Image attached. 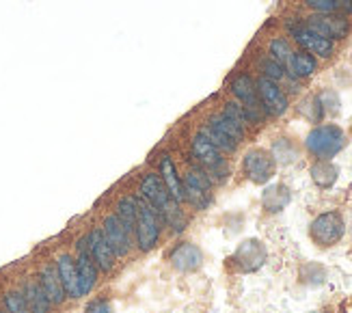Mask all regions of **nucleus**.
I'll return each instance as SVG.
<instances>
[{
	"instance_id": "obj_16",
	"label": "nucleus",
	"mask_w": 352,
	"mask_h": 313,
	"mask_svg": "<svg viewBox=\"0 0 352 313\" xmlns=\"http://www.w3.org/2000/svg\"><path fill=\"white\" fill-rule=\"evenodd\" d=\"M56 270L60 277V283H63L65 296L69 299H78V268H76V259L72 255H60L56 259Z\"/></svg>"
},
{
	"instance_id": "obj_25",
	"label": "nucleus",
	"mask_w": 352,
	"mask_h": 313,
	"mask_svg": "<svg viewBox=\"0 0 352 313\" xmlns=\"http://www.w3.org/2000/svg\"><path fill=\"white\" fill-rule=\"evenodd\" d=\"M208 123H212L214 128H219L223 134H227L232 140H236V143H240V140L244 138V125L240 121L232 119V117H227L225 113L214 115Z\"/></svg>"
},
{
	"instance_id": "obj_3",
	"label": "nucleus",
	"mask_w": 352,
	"mask_h": 313,
	"mask_svg": "<svg viewBox=\"0 0 352 313\" xmlns=\"http://www.w3.org/2000/svg\"><path fill=\"white\" fill-rule=\"evenodd\" d=\"M307 28H311L314 33L322 35L324 39L338 41L344 39L350 33V22L346 20V15L342 13H316L307 18Z\"/></svg>"
},
{
	"instance_id": "obj_1",
	"label": "nucleus",
	"mask_w": 352,
	"mask_h": 313,
	"mask_svg": "<svg viewBox=\"0 0 352 313\" xmlns=\"http://www.w3.org/2000/svg\"><path fill=\"white\" fill-rule=\"evenodd\" d=\"M192 158L199 162L201 171H206V175L212 180V182H223L227 180L229 175V166L223 158V151L212 143V140L199 132L195 138H192Z\"/></svg>"
},
{
	"instance_id": "obj_28",
	"label": "nucleus",
	"mask_w": 352,
	"mask_h": 313,
	"mask_svg": "<svg viewBox=\"0 0 352 313\" xmlns=\"http://www.w3.org/2000/svg\"><path fill=\"white\" fill-rule=\"evenodd\" d=\"M270 54H272V58L274 61H279L281 65L285 67L287 65V61H289V56H292V48H289V43L285 41V39H272L270 41Z\"/></svg>"
},
{
	"instance_id": "obj_30",
	"label": "nucleus",
	"mask_w": 352,
	"mask_h": 313,
	"mask_svg": "<svg viewBox=\"0 0 352 313\" xmlns=\"http://www.w3.org/2000/svg\"><path fill=\"white\" fill-rule=\"evenodd\" d=\"M274 155L272 158H277V160H281V162H292V160H296V149H294V145L292 143H287L285 138H281L279 143H274Z\"/></svg>"
},
{
	"instance_id": "obj_20",
	"label": "nucleus",
	"mask_w": 352,
	"mask_h": 313,
	"mask_svg": "<svg viewBox=\"0 0 352 313\" xmlns=\"http://www.w3.org/2000/svg\"><path fill=\"white\" fill-rule=\"evenodd\" d=\"M160 177H162V182L166 186V191H169V195L177 203L184 201V182L179 180L175 164H173V160L169 158V155H162V158H160Z\"/></svg>"
},
{
	"instance_id": "obj_35",
	"label": "nucleus",
	"mask_w": 352,
	"mask_h": 313,
	"mask_svg": "<svg viewBox=\"0 0 352 313\" xmlns=\"http://www.w3.org/2000/svg\"><path fill=\"white\" fill-rule=\"evenodd\" d=\"M0 313H7V311H3V309H0Z\"/></svg>"
},
{
	"instance_id": "obj_17",
	"label": "nucleus",
	"mask_w": 352,
	"mask_h": 313,
	"mask_svg": "<svg viewBox=\"0 0 352 313\" xmlns=\"http://www.w3.org/2000/svg\"><path fill=\"white\" fill-rule=\"evenodd\" d=\"M201 261H204V255H201V250H199V246L195 244H179L171 253V263L179 272H192L201 266Z\"/></svg>"
},
{
	"instance_id": "obj_34",
	"label": "nucleus",
	"mask_w": 352,
	"mask_h": 313,
	"mask_svg": "<svg viewBox=\"0 0 352 313\" xmlns=\"http://www.w3.org/2000/svg\"><path fill=\"white\" fill-rule=\"evenodd\" d=\"M85 313H113V307H111L109 301L100 299V301H91V303L87 305Z\"/></svg>"
},
{
	"instance_id": "obj_10",
	"label": "nucleus",
	"mask_w": 352,
	"mask_h": 313,
	"mask_svg": "<svg viewBox=\"0 0 352 313\" xmlns=\"http://www.w3.org/2000/svg\"><path fill=\"white\" fill-rule=\"evenodd\" d=\"M139 191H141V197L147 201V206L154 208V212H162L166 206H169V201H175L169 195V191H166V186L158 173H145L141 177Z\"/></svg>"
},
{
	"instance_id": "obj_9",
	"label": "nucleus",
	"mask_w": 352,
	"mask_h": 313,
	"mask_svg": "<svg viewBox=\"0 0 352 313\" xmlns=\"http://www.w3.org/2000/svg\"><path fill=\"white\" fill-rule=\"evenodd\" d=\"M244 173L255 184H266L274 175V158L264 149H251L244 155Z\"/></svg>"
},
{
	"instance_id": "obj_2",
	"label": "nucleus",
	"mask_w": 352,
	"mask_h": 313,
	"mask_svg": "<svg viewBox=\"0 0 352 313\" xmlns=\"http://www.w3.org/2000/svg\"><path fill=\"white\" fill-rule=\"evenodd\" d=\"M305 145H307V149L314 155L327 160V158H333L338 151H342V147L346 145V136L338 125H320V128H314L309 132Z\"/></svg>"
},
{
	"instance_id": "obj_31",
	"label": "nucleus",
	"mask_w": 352,
	"mask_h": 313,
	"mask_svg": "<svg viewBox=\"0 0 352 313\" xmlns=\"http://www.w3.org/2000/svg\"><path fill=\"white\" fill-rule=\"evenodd\" d=\"M262 72H264V78H270V80H281V78L285 76V67L274 58L262 61Z\"/></svg>"
},
{
	"instance_id": "obj_4",
	"label": "nucleus",
	"mask_w": 352,
	"mask_h": 313,
	"mask_svg": "<svg viewBox=\"0 0 352 313\" xmlns=\"http://www.w3.org/2000/svg\"><path fill=\"white\" fill-rule=\"evenodd\" d=\"M210 188H212V180L206 175V171L192 169L186 175V180H184V199L197 210H206L212 201Z\"/></svg>"
},
{
	"instance_id": "obj_33",
	"label": "nucleus",
	"mask_w": 352,
	"mask_h": 313,
	"mask_svg": "<svg viewBox=\"0 0 352 313\" xmlns=\"http://www.w3.org/2000/svg\"><path fill=\"white\" fill-rule=\"evenodd\" d=\"M318 102H320V106H322V111H329V113L340 111V100L333 91H324L322 96L318 98Z\"/></svg>"
},
{
	"instance_id": "obj_8",
	"label": "nucleus",
	"mask_w": 352,
	"mask_h": 313,
	"mask_svg": "<svg viewBox=\"0 0 352 313\" xmlns=\"http://www.w3.org/2000/svg\"><path fill=\"white\" fill-rule=\"evenodd\" d=\"M287 28H289V33H292V37L296 39V43L300 45L305 52L318 54V56H322V58H329L335 52L333 41L331 39H324L322 35L314 33L311 28L300 26V24H289Z\"/></svg>"
},
{
	"instance_id": "obj_5",
	"label": "nucleus",
	"mask_w": 352,
	"mask_h": 313,
	"mask_svg": "<svg viewBox=\"0 0 352 313\" xmlns=\"http://www.w3.org/2000/svg\"><path fill=\"white\" fill-rule=\"evenodd\" d=\"M344 236V218L338 212H327L320 214L311 223V238L320 246H331L340 242Z\"/></svg>"
},
{
	"instance_id": "obj_13",
	"label": "nucleus",
	"mask_w": 352,
	"mask_h": 313,
	"mask_svg": "<svg viewBox=\"0 0 352 313\" xmlns=\"http://www.w3.org/2000/svg\"><path fill=\"white\" fill-rule=\"evenodd\" d=\"M234 261L242 272H253L266 261V248L259 240H244L234 253Z\"/></svg>"
},
{
	"instance_id": "obj_19",
	"label": "nucleus",
	"mask_w": 352,
	"mask_h": 313,
	"mask_svg": "<svg viewBox=\"0 0 352 313\" xmlns=\"http://www.w3.org/2000/svg\"><path fill=\"white\" fill-rule=\"evenodd\" d=\"M22 296H24L30 313H50L52 303H50L48 296H45L39 281H28V283L24 285Z\"/></svg>"
},
{
	"instance_id": "obj_15",
	"label": "nucleus",
	"mask_w": 352,
	"mask_h": 313,
	"mask_svg": "<svg viewBox=\"0 0 352 313\" xmlns=\"http://www.w3.org/2000/svg\"><path fill=\"white\" fill-rule=\"evenodd\" d=\"M39 283H41L45 296H48L52 305H60L65 301V290H63V283H60L56 263H45L43 266L41 272H39Z\"/></svg>"
},
{
	"instance_id": "obj_21",
	"label": "nucleus",
	"mask_w": 352,
	"mask_h": 313,
	"mask_svg": "<svg viewBox=\"0 0 352 313\" xmlns=\"http://www.w3.org/2000/svg\"><path fill=\"white\" fill-rule=\"evenodd\" d=\"M289 201H292V193H289V188L283 186V184L268 186L264 191V195H262V206L268 212H281Z\"/></svg>"
},
{
	"instance_id": "obj_18",
	"label": "nucleus",
	"mask_w": 352,
	"mask_h": 313,
	"mask_svg": "<svg viewBox=\"0 0 352 313\" xmlns=\"http://www.w3.org/2000/svg\"><path fill=\"white\" fill-rule=\"evenodd\" d=\"M232 93L242 102V106L253 108L257 111L259 108V96H257V85L249 74H240L234 78L232 83Z\"/></svg>"
},
{
	"instance_id": "obj_27",
	"label": "nucleus",
	"mask_w": 352,
	"mask_h": 313,
	"mask_svg": "<svg viewBox=\"0 0 352 313\" xmlns=\"http://www.w3.org/2000/svg\"><path fill=\"white\" fill-rule=\"evenodd\" d=\"M160 214H162L164 221L169 223L175 231L186 229V216H184V212L179 210L177 201H169V206H166Z\"/></svg>"
},
{
	"instance_id": "obj_7",
	"label": "nucleus",
	"mask_w": 352,
	"mask_h": 313,
	"mask_svg": "<svg viewBox=\"0 0 352 313\" xmlns=\"http://www.w3.org/2000/svg\"><path fill=\"white\" fill-rule=\"evenodd\" d=\"M76 250H78V257H76V268H78V292L80 296L89 294L96 285L98 279V263L94 261V255H91L89 248V238H80L78 244H76Z\"/></svg>"
},
{
	"instance_id": "obj_29",
	"label": "nucleus",
	"mask_w": 352,
	"mask_h": 313,
	"mask_svg": "<svg viewBox=\"0 0 352 313\" xmlns=\"http://www.w3.org/2000/svg\"><path fill=\"white\" fill-rule=\"evenodd\" d=\"M5 311L7 313H30L24 296L20 292H9L5 296Z\"/></svg>"
},
{
	"instance_id": "obj_6",
	"label": "nucleus",
	"mask_w": 352,
	"mask_h": 313,
	"mask_svg": "<svg viewBox=\"0 0 352 313\" xmlns=\"http://www.w3.org/2000/svg\"><path fill=\"white\" fill-rule=\"evenodd\" d=\"M134 233H136V242H139L141 250H151L160 238L156 212H154V208H149L147 203H143L141 199H139V218H136Z\"/></svg>"
},
{
	"instance_id": "obj_22",
	"label": "nucleus",
	"mask_w": 352,
	"mask_h": 313,
	"mask_svg": "<svg viewBox=\"0 0 352 313\" xmlns=\"http://www.w3.org/2000/svg\"><path fill=\"white\" fill-rule=\"evenodd\" d=\"M121 225L132 233L136 229V218H139V199L136 197H121L117 203V214H115Z\"/></svg>"
},
{
	"instance_id": "obj_23",
	"label": "nucleus",
	"mask_w": 352,
	"mask_h": 313,
	"mask_svg": "<svg viewBox=\"0 0 352 313\" xmlns=\"http://www.w3.org/2000/svg\"><path fill=\"white\" fill-rule=\"evenodd\" d=\"M287 69L296 78H307L318 69V63L309 52L300 50V52H292V56L287 61Z\"/></svg>"
},
{
	"instance_id": "obj_24",
	"label": "nucleus",
	"mask_w": 352,
	"mask_h": 313,
	"mask_svg": "<svg viewBox=\"0 0 352 313\" xmlns=\"http://www.w3.org/2000/svg\"><path fill=\"white\" fill-rule=\"evenodd\" d=\"M340 171L333 162L329 160H320L311 166V180L320 186V188H331L335 182H338Z\"/></svg>"
},
{
	"instance_id": "obj_26",
	"label": "nucleus",
	"mask_w": 352,
	"mask_h": 313,
	"mask_svg": "<svg viewBox=\"0 0 352 313\" xmlns=\"http://www.w3.org/2000/svg\"><path fill=\"white\" fill-rule=\"evenodd\" d=\"M201 134H206L214 145H217L221 151H227V153H232V151H236V147H238V143L236 140H232L227 134H223L219 128H214L212 123H208L206 128H201Z\"/></svg>"
},
{
	"instance_id": "obj_32",
	"label": "nucleus",
	"mask_w": 352,
	"mask_h": 313,
	"mask_svg": "<svg viewBox=\"0 0 352 313\" xmlns=\"http://www.w3.org/2000/svg\"><path fill=\"white\" fill-rule=\"evenodd\" d=\"M305 5L318 13H340L338 0H305Z\"/></svg>"
},
{
	"instance_id": "obj_14",
	"label": "nucleus",
	"mask_w": 352,
	"mask_h": 313,
	"mask_svg": "<svg viewBox=\"0 0 352 313\" xmlns=\"http://www.w3.org/2000/svg\"><path fill=\"white\" fill-rule=\"evenodd\" d=\"M87 238H89L91 255H94V261L98 263V270H102V272H111L117 257H115V253L111 250L109 242H106L102 229H94L91 233H87Z\"/></svg>"
},
{
	"instance_id": "obj_11",
	"label": "nucleus",
	"mask_w": 352,
	"mask_h": 313,
	"mask_svg": "<svg viewBox=\"0 0 352 313\" xmlns=\"http://www.w3.org/2000/svg\"><path fill=\"white\" fill-rule=\"evenodd\" d=\"M102 233L106 242H109L111 250L115 253V257H126L130 253V233L128 229L121 225V221L115 216V214H109L104 218V225H102Z\"/></svg>"
},
{
	"instance_id": "obj_12",
	"label": "nucleus",
	"mask_w": 352,
	"mask_h": 313,
	"mask_svg": "<svg viewBox=\"0 0 352 313\" xmlns=\"http://www.w3.org/2000/svg\"><path fill=\"white\" fill-rule=\"evenodd\" d=\"M257 85V96L262 100V106L268 115H283L287 111V96L279 89V85L270 80V78H259Z\"/></svg>"
}]
</instances>
